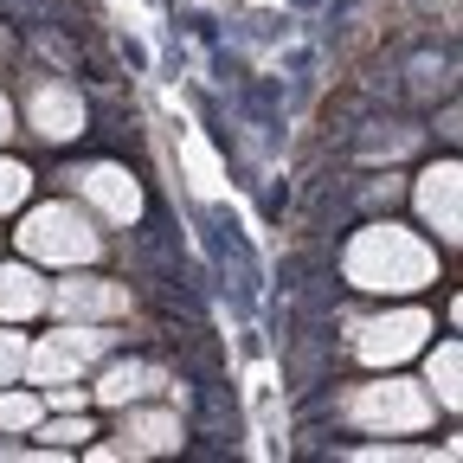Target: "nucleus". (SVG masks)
<instances>
[{"label": "nucleus", "instance_id": "f257e3e1", "mask_svg": "<svg viewBox=\"0 0 463 463\" xmlns=\"http://www.w3.org/2000/svg\"><path fill=\"white\" fill-rule=\"evenodd\" d=\"M181 444V425H174L167 412H136L123 419V450H174Z\"/></svg>", "mask_w": 463, "mask_h": 463}, {"label": "nucleus", "instance_id": "f03ea898", "mask_svg": "<svg viewBox=\"0 0 463 463\" xmlns=\"http://www.w3.org/2000/svg\"><path fill=\"white\" fill-rule=\"evenodd\" d=\"M148 380H155L148 367H109L97 392H103V399H116V405H123V399H142V392H148Z\"/></svg>", "mask_w": 463, "mask_h": 463}, {"label": "nucleus", "instance_id": "7ed1b4c3", "mask_svg": "<svg viewBox=\"0 0 463 463\" xmlns=\"http://www.w3.org/2000/svg\"><path fill=\"white\" fill-rule=\"evenodd\" d=\"M33 419H39V399H33V392L0 399V425H33Z\"/></svg>", "mask_w": 463, "mask_h": 463}, {"label": "nucleus", "instance_id": "20e7f679", "mask_svg": "<svg viewBox=\"0 0 463 463\" xmlns=\"http://www.w3.org/2000/svg\"><path fill=\"white\" fill-rule=\"evenodd\" d=\"M20 181H26L20 167H0V206H7V200H20Z\"/></svg>", "mask_w": 463, "mask_h": 463}, {"label": "nucleus", "instance_id": "39448f33", "mask_svg": "<svg viewBox=\"0 0 463 463\" xmlns=\"http://www.w3.org/2000/svg\"><path fill=\"white\" fill-rule=\"evenodd\" d=\"M45 438H65V444H78V438H90V425H84V419H78V425H71V419H58Z\"/></svg>", "mask_w": 463, "mask_h": 463}]
</instances>
